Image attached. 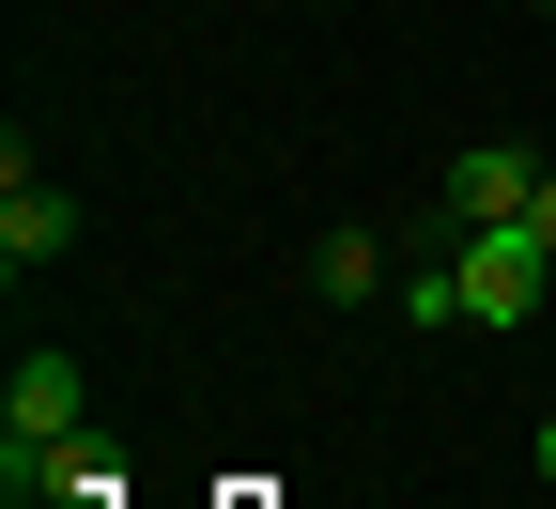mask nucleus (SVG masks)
I'll use <instances>...</instances> for the list:
<instances>
[{"label":"nucleus","instance_id":"obj_4","mask_svg":"<svg viewBox=\"0 0 556 509\" xmlns=\"http://www.w3.org/2000/svg\"><path fill=\"white\" fill-rule=\"evenodd\" d=\"M62 432H93V386H78V355H16V386H0V448H62Z\"/></svg>","mask_w":556,"mask_h":509},{"label":"nucleus","instance_id":"obj_6","mask_svg":"<svg viewBox=\"0 0 556 509\" xmlns=\"http://www.w3.org/2000/svg\"><path fill=\"white\" fill-rule=\"evenodd\" d=\"M402 325H464V263H448V247L402 263Z\"/></svg>","mask_w":556,"mask_h":509},{"label":"nucleus","instance_id":"obj_5","mask_svg":"<svg viewBox=\"0 0 556 509\" xmlns=\"http://www.w3.org/2000/svg\"><path fill=\"white\" fill-rule=\"evenodd\" d=\"M309 294H325V309H371V294H387V232H325V247H309Z\"/></svg>","mask_w":556,"mask_h":509},{"label":"nucleus","instance_id":"obj_1","mask_svg":"<svg viewBox=\"0 0 556 509\" xmlns=\"http://www.w3.org/2000/svg\"><path fill=\"white\" fill-rule=\"evenodd\" d=\"M448 263H464V325H541V294H556V247H541V216L448 232Z\"/></svg>","mask_w":556,"mask_h":509},{"label":"nucleus","instance_id":"obj_8","mask_svg":"<svg viewBox=\"0 0 556 509\" xmlns=\"http://www.w3.org/2000/svg\"><path fill=\"white\" fill-rule=\"evenodd\" d=\"M541 247H556V170H541Z\"/></svg>","mask_w":556,"mask_h":509},{"label":"nucleus","instance_id":"obj_7","mask_svg":"<svg viewBox=\"0 0 556 509\" xmlns=\"http://www.w3.org/2000/svg\"><path fill=\"white\" fill-rule=\"evenodd\" d=\"M526 463H541V479H556V417H541V432H526Z\"/></svg>","mask_w":556,"mask_h":509},{"label":"nucleus","instance_id":"obj_3","mask_svg":"<svg viewBox=\"0 0 556 509\" xmlns=\"http://www.w3.org/2000/svg\"><path fill=\"white\" fill-rule=\"evenodd\" d=\"M62 247H78V201H62V186H47L31 155H0V278L31 294V278H47Z\"/></svg>","mask_w":556,"mask_h":509},{"label":"nucleus","instance_id":"obj_2","mask_svg":"<svg viewBox=\"0 0 556 509\" xmlns=\"http://www.w3.org/2000/svg\"><path fill=\"white\" fill-rule=\"evenodd\" d=\"M495 216H541V155L526 139H464V155L433 170V247L448 232H495Z\"/></svg>","mask_w":556,"mask_h":509}]
</instances>
